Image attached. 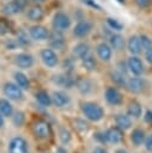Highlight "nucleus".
<instances>
[{"label": "nucleus", "instance_id": "nucleus-3", "mask_svg": "<svg viewBox=\"0 0 152 153\" xmlns=\"http://www.w3.org/2000/svg\"><path fill=\"white\" fill-rule=\"evenodd\" d=\"M10 153H29L28 141L22 136H14L8 145Z\"/></svg>", "mask_w": 152, "mask_h": 153}, {"label": "nucleus", "instance_id": "nucleus-29", "mask_svg": "<svg viewBox=\"0 0 152 153\" xmlns=\"http://www.w3.org/2000/svg\"><path fill=\"white\" fill-rule=\"evenodd\" d=\"M77 87H78V90H79V92L81 93V94H89L91 91H92V84H91V81H89V80H86V79H80V80H78L77 81Z\"/></svg>", "mask_w": 152, "mask_h": 153}, {"label": "nucleus", "instance_id": "nucleus-18", "mask_svg": "<svg viewBox=\"0 0 152 153\" xmlns=\"http://www.w3.org/2000/svg\"><path fill=\"white\" fill-rule=\"evenodd\" d=\"M129 137H130L132 143H133L135 147H139V146H141V145L145 142L146 134H145V131H144L141 128H134V129L132 130Z\"/></svg>", "mask_w": 152, "mask_h": 153}, {"label": "nucleus", "instance_id": "nucleus-22", "mask_svg": "<svg viewBox=\"0 0 152 153\" xmlns=\"http://www.w3.org/2000/svg\"><path fill=\"white\" fill-rule=\"evenodd\" d=\"M115 123L118 128H121L122 130H127L132 127V120L130 116L124 115V114H120L115 117Z\"/></svg>", "mask_w": 152, "mask_h": 153}, {"label": "nucleus", "instance_id": "nucleus-11", "mask_svg": "<svg viewBox=\"0 0 152 153\" xmlns=\"http://www.w3.org/2000/svg\"><path fill=\"white\" fill-rule=\"evenodd\" d=\"M14 62L19 68H31L34 66V56L28 53H20L16 56Z\"/></svg>", "mask_w": 152, "mask_h": 153}, {"label": "nucleus", "instance_id": "nucleus-41", "mask_svg": "<svg viewBox=\"0 0 152 153\" xmlns=\"http://www.w3.org/2000/svg\"><path fill=\"white\" fill-rule=\"evenodd\" d=\"M134 1H135V4H136L139 7H141V8L148 7V6L151 5V2H152V0H134Z\"/></svg>", "mask_w": 152, "mask_h": 153}, {"label": "nucleus", "instance_id": "nucleus-45", "mask_svg": "<svg viewBox=\"0 0 152 153\" xmlns=\"http://www.w3.org/2000/svg\"><path fill=\"white\" fill-rule=\"evenodd\" d=\"M146 61H147L150 65H152V48L146 51Z\"/></svg>", "mask_w": 152, "mask_h": 153}, {"label": "nucleus", "instance_id": "nucleus-1", "mask_svg": "<svg viewBox=\"0 0 152 153\" xmlns=\"http://www.w3.org/2000/svg\"><path fill=\"white\" fill-rule=\"evenodd\" d=\"M80 110L85 118L91 122H99L104 117V109L95 102H83L80 104Z\"/></svg>", "mask_w": 152, "mask_h": 153}, {"label": "nucleus", "instance_id": "nucleus-15", "mask_svg": "<svg viewBox=\"0 0 152 153\" xmlns=\"http://www.w3.org/2000/svg\"><path fill=\"white\" fill-rule=\"evenodd\" d=\"M53 104L56 108H65L69 104V96L63 91H55L53 93Z\"/></svg>", "mask_w": 152, "mask_h": 153}, {"label": "nucleus", "instance_id": "nucleus-38", "mask_svg": "<svg viewBox=\"0 0 152 153\" xmlns=\"http://www.w3.org/2000/svg\"><path fill=\"white\" fill-rule=\"evenodd\" d=\"M128 71H129V69H128V65H127V63H124L123 61H121V62L117 63V72H120V73H122V74L126 75V73H127Z\"/></svg>", "mask_w": 152, "mask_h": 153}, {"label": "nucleus", "instance_id": "nucleus-17", "mask_svg": "<svg viewBox=\"0 0 152 153\" xmlns=\"http://www.w3.org/2000/svg\"><path fill=\"white\" fill-rule=\"evenodd\" d=\"M97 55L102 61H109L113 55V48L107 43H99L97 45Z\"/></svg>", "mask_w": 152, "mask_h": 153}, {"label": "nucleus", "instance_id": "nucleus-8", "mask_svg": "<svg viewBox=\"0 0 152 153\" xmlns=\"http://www.w3.org/2000/svg\"><path fill=\"white\" fill-rule=\"evenodd\" d=\"M127 65H128V69L132 72V74H134L135 76H139V75H141L142 73H144V65H142V61L138 57V56H135V55H133V56H130L129 59H128V61H127Z\"/></svg>", "mask_w": 152, "mask_h": 153}, {"label": "nucleus", "instance_id": "nucleus-12", "mask_svg": "<svg viewBox=\"0 0 152 153\" xmlns=\"http://www.w3.org/2000/svg\"><path fill=\"white\" fill-rule=\"evenodd\" d=\"M127 88L129 92L132 93H135V94H139L144 91V87H145V82L142 79L135 76V78H129L127 80V84H126Z\"/></svg>", "mask_w": 152, "mask_h": 153}, {"label": "nucleus", "instance_id": "nucleus-14", "mask_svg": "<svg viewBox=\"0 0 152 153\" xmlns=\"http://www.w3.org/2000/svg\"><path fill=\"white\" fill-rule=\"evenodd\" d=\"M54 82L61 87H66V88H71L73 87L77 81L69 75V73H66V74H59V75H55L54 76Z\"/></svg>", "mask_w": 152, "mask_h": 153}, {"label": "nucleus", "instance_id": "nucleus-13", "mask_svg": "<svg viewBox=\"0 0 152 153\" xmlns=\"http://www.w3.org/2000/svg\"><path fill=\"white\" fill-rule=\"evenodd\" d=\"M49 42H50V47L53 49H57V50H62L65 48V38L61 35L60 31L55 30L54 32L49 33Z\"/></svg>", "mask_w": 152, "mask_h": 153}, {"label": "nucleus", "instance_id": "nucleus-21", "mask_svg": "<svg viewBox=\"0 0 152 153\" xmlns=\"http://www.w3.org/2000/svg\"><path fill=\"white\" fill-rule=\"evenodd\" d=\"M127 48L128 51L133 55H138L141 51V44H140V38L139 36H130L128 42H127Z\"/></svg>", "mask_w": 152, "mask_h": 153}, {"label": "nucleus", "instance_id": "nucleus-25", "mask_svg": "<svg viewBox=\"0 0 152 153\" xmlns=\"http://www.w3.org/2000/svg\"><path fill=\"white\" fill-rule=\"evenodd\" d=\"M0 114L4 117H10L13 114V106L6 98H0Z\"/></svg>", "mask_w": 152, "mask_h": 153}, {"label": "nucleus", "instance_id": "nucleus-26", "mask_svg": "<svg viewBox=\"0 0 152 153\" xmlns=\"http://www.w3.org/2000/svg\"><path fill=\"white\" fill-rule=\"evenodd\" d=\"M109 43H110V47L114 50H122L123 47H124V38L121 35L115 33V35H111L110 36Z\"/></svg>", "mask_w": 152, "mask_h": 153}, {"label": "nucleus", "instance_id": "nucleus-6", "mask_svg": "<svg viewBox=\"0 0 152 153\" xmlns=\"http://www.w3.org/2000/svg\"><path fill=\"white\" fill-rule=\"evenodd\" d=\"M71 25L69 17L63 12H57L53 18V27L57 31H63Z\"/></svg>", "mask_w": 152, "mask_h": 153}, {"label": "nucleus", "instance_id": "nucleus-39", "mask_svg": "<svg viewBox=\"0 0 152 153\" xmlns=\"http://www.w3.org/2000/svg\"><path fill=\"white\" fill-rule=\"evenodd\" d=\"M144 143H145V148H146V151L150 152V153H152V134H150L148 136H146Z\"/></svg>", "mask_w": 152, "mask_h": 153}, {"label": "nucleus", "instance_id": "nucleus-46", "mask_svg": "<svg viewBox=\"0 0 152 153\" xmlns=\"http://www.w3.org/2000/svg\"><path fill=\"white\" fill-rule=\"evenodd\" d=\"M55 153H68V152H67L66 148H63V147H57L56 151H55Z\"/></svg>", "mask_w": 152, "mask_h": 153}, {"label": "nucleus", "instance_id": "nucleus-35", "mask_svg": "<svg viewBox=\"0 0 152 153\" xmlns=\"http://www.w3.org/2000/svg\"><path fill=\"white\" fill-rule=\"evenodd\" d=\"M107 23H108V25H109L113 30H116V31H121L122 27H123V25H122L118 20L113 19V18H108V19H107Z\"/></svg>", "mask_w": 152, "mask_h": 153}, {"label": "nucleus", "instance_id": "nucleus-10", "mask_svg": "<svg viewBox=\"0 0 152 153\" xmlns=\"http://www.w3.org/2000/svg\"><path fill=\"white\" fill-rule=\"evenodd\" d=\"M29 33L31 36V38L36 39V41H44L49 37V31L47 30V27H44L43 25H34L30 27Z\"/></svg>", "mask_w": 152, "mask_h": 153}, {"label": "nucleus", "instance_id": "nucleus-2", "mask_svg": "<svg viewBox=\"0 0 152 153\" xmlns=\"http://www.w3.org/2000/svg\"><path fill=\"white\" fill-rule=\"evenodd\" d=\"M32 131L36 137L41 140H45L51 135V128L50 124L44 120H37L32 124Z\"/></svg>", "mask_w": 152, "mask_h": 153}, {"label": "nucleus", "instance_id": "nucleus-4", "mask_svg": "<svg viewBox=\"0 0 152 153\" xmlns=\"http://www.w3.org/2000/svg\"><path fill=\"white\" fill-rule=\"evenodd\" d=\"M104 97H105V100L110 105H114V106H118L123 103V96L116 87H113V86H110L105 90Z\"/></svg>", "mask_w": 152, "mask_h": 153}, {"label": "nucleus", "instance_id": "nucleus-34", "mask_svg": "<svg viewBox=\"0 0 152 153\" xmlns=\"http://www.w3.org/2000/svg\"><path fill=\"white\" fill-rule=\"evenodd\" d=\"M59 136H60V140H61V142H62V143H68V142L71 141V139H72L71 133H69L66 128H62V129L60 130Z\"/></svg>", "mask_w": 152, "mask_h": 153}, {"label": "nucleus", "instance_id": "nucleus-32", "mask_svg": "<svg viewBox=\"0 0 152 153\" xmlns=\"http://www.w3.org/2000/svg\"><path fill=\"white\" fill-rule=\"evenodd\" d=\"M12 123L14 127H23L25 123V114L23 111H16L12 114Z\"/></svg>", "mask_w": 152, "mask_h": 153}, {"label": "nucleus", "instance_id": "nucleus-19", "mask_svg": "<svg viewBox=\"0 0 152 153\" xmlns=\"http://www.w3.org/2000/svg\"><path fill=\"white\" fill-rule=\"evenodd\" d=\"M22 8H23V4L20 2V0H13V1L7 2V4L4 6L2 11H4L5 14L13 16V14L19 13V12L22 11Z\"/></svg>", "mask_w": 152, "mask_h": 153}, {"label": "nucleus", "instance_id": "nucleus-37", "mask_svg": "<svg viewBox=\"0 0 152 153\" xmlns=\"http://www.w3.org/2000/svg\"><path fill=\"white\" fill-rule=\"evenodd\" d=\"M74 124H75V128L80 131H87L89 129V124L85 122V120H81V118H77L74 121Z\"/></svg>", "mask_w": 152, "mask_h": 153}, {"label": "nucleus", "instance_id": "nucleus-50", "mask_svg": "<svg viewBox=\"0 0 152 153\" xmlns=\"http://www.w3.org/2000/svg\"><path fill=\"white\" fill-rule=\"evenodd\" d=\"M117 1H118V2H121V4H123V2H124V0H117Z\"/></svg>", "mask_w": 152, "mask_h": 153}, {"label": "nucleus", "instance_id": "nucleus-16", "mask_svg": "<svg viewBox=\"0 0 152 153\" xmlns=\"http://www.w3.org/2000/svg\"><path fill=\"white\" fill-rule=\"evenodd\" d=\"M91 29H92L91 23H89V22H86V20H83V22H79V23L74 26L73 33H74V36L79 37V38H83V37H85V36H87V35L90 33Z\"/></svg>", "mask_w": 152, "mask_h": 153}, {"label": "nucleus", "instance_id": "nucleus-27", "mask_svg": "<svg viewBox=\"0 0 152 153\" xmlns=\"http://www.w3.org/2000/svg\"><path fill=\"white\" fill-rule=\"evenodd\" d=\"M36 100L42 105V106H50L53 104V99L49 96V93L44 90H41L36 93Z\"/></svg>", "mask_w": 152, "mask_h": 153}, {"label": "nucleus", "instance_id": "nucleus-33", "mask_svg": "<svg viewBox=\"0 0 152 153\" xmlns=\"http://www.w3.org/2000/svg\"><path fill=\"white\" fill-rule=\"evenodd\" d=\"M139 38H140L141 50L147 51L148 49H151V48H152V39H151L147 35H141V36H139Z\"/></svg>", "mask_w": 152, "mask_h": 153}, {"label": "nucleus", "instance_id": "nucleus-28", "mask_svg": "<svg viewBox=\"0 0 152 153\" xmlns=\"http://www.w3.org/2000/svg\"><path fill=\"white\" fill-rule=\"evenodd\" d=\"M44 16V11L41 6H32L29 11H28V17L31 20H41Z\"/></svg>", "mask_w": 152, "mask_h": 153}, {"label": "nucleus", "instance_id": "nucleus-40", "mask_svg": "<svg viewBox=\"0 0 152 153\" xmlns=\"http://www.w3.org/2000/svg\"><path fill=\"white\" fill-rule=\"evenodd\" d=\"M144 121L146 124L152 126V110H146L144 114Z\"/></svg>", "mask_w": 152, "mask_h": 153}, {"label": "nucleus", "instance_id": "nucleus-36", "mask_svg": "<svg viewBox=\"0 0 152 153\" xmlns=\"http://www.w3.org/2000/svg\"><path fill=\"white\" fill-rule=\"evenodd\" d=\"M93 139L97 142H99V143H107L108 142V140H107V131H102V130L96 131L93 134Z\"/></svg>", "mask_w": 152, "mask_h": 153}, {"label": "nucleus", "instance_id": "nucleus-23", "mask_svg": "<svg viewBox=\"0 0 152 153\" xmlns=\"http://www.w3.org/2000/svg\"><path fill=\"white\" fill-rule=\"evenodd\" d=\"M89 53H90V47L85 42H80L77 45H74V48H73V55L79 59L85 57L86 55H89Z\"/></svg>", "mask_w": 152, "mask_h": 153}, {"label": "nucleus", "instance_id": "nucleus-48", "mask_svg": "<svg viewBox=\"0 0 152 153\" xmlns=\"http://www.w3.org/2000/svg\"><path fill=\"white\" fill-rule=\"evenodd\" d=\"M4 126V116L0 114V128Z\"/></svg>", "mask_w": 152, "mask_h": 153}, {"label": "nucleus", "instance_id": "nucleus-30", "mask_svg": "<svg viewBox=\"0 0 152 153\" xmlns=\"http://www.w3.org/2000/svg\"><path fill=\"white\" fill-rule=\"evenodd\" d=\"M110 79L117 86H126V84H127V80H126L124 74H122V73H120L117 71L110 73Z\"/></svg>", "mask_w": 152, "mask_h": 153}, {"label": "nucleus", "instance_id": "nucleus-9", "mask_svg": "<svg viewBox=\"0 0 152 153\" xmlns=\"http://www.w3.org/2000/svg\"><path fill=\"white\" fill-rule=\"evenodd\" d=\"M123 131L121 128H118L117 126L115 127H111L107 130V140L109 143H113V145H116V143H120L122 140H123Z\"/></svg>", "mask_w": 152, "mask_h": 153}, {"label": "nucleus", "instance_id": "nucleus-24", "mask_svg": "<svg viewBox=\"0 0 152 153\" xmlns=\"http://www.w3.org/2000/svg\"><path fill=\"white\" fill-rule=\"evenodd\" d=\"M14 80H16V84H17L22 90H29V88H30L29 78H28L23 72H16V73H14Z\"/></svg>", "mask_w": 152, "mask_h": 153}, {"label": "nucleus", "instance_id": "nucleus-49", "mask_svg": "<svg viewBox=\"0 0 152 153\" xmlns=\"http://www.w3.org/2000/svg\"><path fill=\"white\" fill-rule=\"evenodd\" d=\"M31 1H34V2H43L44 0H31Z\"/></svg>", "mask_w": 152, "mask_h": 153}, {"label": "nucleus", "instance_id": "nucleus-47", "mask_svg": "<svg viewBox=\"0 0 152 153\" xmlns=\"http://www.w3.org/2000/svg\"><path fill=\"white\" fill-rule=\"evenodd\" d=\"M115 153H128V152H127V149H124V148H117V149L115 151Z\"/></svg>", "mask_w": 152, "mask_h": 153}, {"label": "nucleus", "instance_id": "nucleus-20", "mask_svg": "<svg viewBox=\"0 0 152 153\" xmlns=\"http://www.w3.org/2000/svg\"><path fill=\"white\" fill-rule=\"evenodd\" d=\"M141 114H142L141 104L138 100H130L127 106V115L133 118H139L141 116Z\"/></svg>", "mask_w": 152, "mask_h": 153}, {"label": "nucleus", "instance_id": "nucleus-31", "mask_svg": "<svg viewBox=\"0 0 152 153\" xmlns=\"http://www.w3.org/2000/svg\"><path fill=\"white\" fill-rule=\"evenodd\" d=\"M81 63H83L84 68L87 69V71H95L96 67H97V62H96L95 57L91 56V55H86L85 57H83L81 59Z\"/></svg>", "mask_w": 152, "mask_h": 153}, {"label": "nucleus", "instance_id": "nucleus-42", "mask_svg": "<svg viewBox=\"0 0 152 153\" xmlns=\"http://www.w3.org/2000/svg\"><path fill=\"white\" fill-rule=\"evenodd\" d=\"M73 61L71 60V59H67V60H65V62H63V68L66 69V72L67 73H69L71 71H72V68H73Z\"/></svg>", "mask_w": 152, "mask_h": 153}, {"label": "nucleus", "instance_id": "nucleus-5", "mask_svg": "<svg viewBox=\"0 0 152 153\" xmlns=\"http://www.w3.org/2000/svg\"><path fill=\"white\" fill-rule=\"evenodd\" d=\"M4 93L8 99L20 100L23 99V90L16 82H6L4 85Z\"/></svg>", "mask_w": 152, "mask_h": 153}, {"label": "nucleus", "instance_id": "nucleus-7", "mask_svg": "<svg viewBox=\"0 0 152 153\" xmlns=\"http://www.w3.org/2000/svg\"><path fill=\"white\" fill-rule=\"evenodd\" d=\"M41 59H42L43 63L50 68L55 67L59 62V57H57L56 53L50 48H45V49L41 50Z\"/></svg>", "mask_w": 152, "mask_h": 153}, {"label": "nucleus", "instance_id": "nucleus-43", "mask_svg": "<svg viewBox=\"0 0 152 153\" xmlns=\"http://www.w3.org/2000/svg\"><path fill=\"white\" fill-rule=\"evenodd\" d=\"M92 153H108V151L104 148V147H101V146H97L92 149Z\"/></svg>", "mask_w": 152, "mask_h": 153}, {"label": "nucleus", "instance_id": "nucleus-44", "mask_svg": "<svg viewBox=\"0 0 152 153\" xmlns=\"http://www.w3.org/2000/svg\"><path fill=\"white\" fill-rule=\"evenodd\" d=\"M7 25L5 24V23H2V22H0V35H5L6 32H7Z\"/></svg>", "mask_w": 152, "mask_h": 153}]
</instances>
